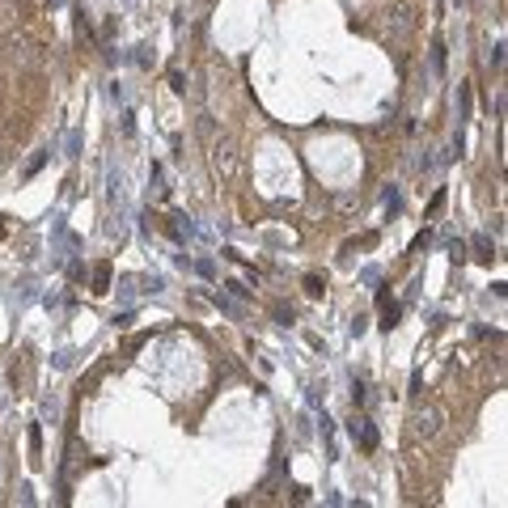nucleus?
Here are the masks:
<instances>
[{
	"label": "nucleus",
	"mask_w": 508,
	"mask_h": 508,
	"mask_svg": "<svg viewBox=\"0 0 508 508\" xmlns=\"http://www.w3.org/2000/svg\"><path fill=\"white\" fill-rule=\"evenodd\" d=\"M385 26H390L398 38L415 30V5H390V13H385Z\"/></svg>",
	"instance_id": "2"
},
{
	"label": "nucleus",
	"mask_w": 508,
	"mask_h": 508,
	"mask_svg": "<svg viewBox=\"0 0 508 508\" xmlns=\"http://www.w3.org/2000/svg\"><path fill=\"white\" fill-rule=\"evenodd\" d=\"M441 424H445V411L437 402H424L411 411V437H437Z\"/></svg>",
	"instance_id": "1"
},
{
	"label": "nucleus",
	"mask_w": 508,
	"mask_h": 508,
	"mask_svg": "<svg viewBox=\"0 0 508 508\" xmlns=\"http://www.w3.org/2000/svg\"><path fill=\"white\" fill-rule=\"evenodd\" d=\"M271 313H276V318H280V322H293V309H288V305H276Z\"/></svg>",
	"instance_id": "7"
},
{
	"label": "nucleus",
	"mask_w": 508,
	"mask_h": 508,
	"mask_svg": "<svg viewBox=\"0 0 508 508\" xmlns=\"http://www.w3.org/2000/svg\"><path fill=\"white\" fill-rule=\"evenodd\" d=\"M212 161H216V169H225V174H229V169H233V144H229V140H225V144H216Z\"/></svg>",
	"instance_id": "4"
},
{
	"label": "nucleus",
	"mask_w": 508,
	"mask_h": 508,
	"mask_svg": "<svg viewBox=\"0 0 508 508\" xmlns=\"http://www.w3.org/2000/svg\"><path fill=\"white\" fill-rule=\"evenodd\" d=\"M348 432H352V441H360V449H377V432H373L369 415H352Z\"/></svg>",
	"instance_id": "3"
},
{
	"label": "nucleus",
	"mask_w": 508,
	"mask_h": 508,
	"mask_svg": "<svg viewBox=\"0 0 508 508\" xmlns=\"http://www.w3.org/2000/svg\"><path fill=\"white\" fill-rule=\"evenodd\" d=\"M169 85H174V89L182 93V89H186V77H182V72H169Z\"/></svg>",
	"instance_id": "8"
},
{
	"label": "nucleus",
	"mask_w": 508,
	"mask_h": 508,
	"mask_svg": "<svg viewBox=\"0 0 508 508\" xmlns=\"http://www.w3.org/2000/svg\"><path fill=\"white\" fill-rule=\"evenodd\" d=\"M322 288H326L322 276H305V293H309V297H322Z\"/></svg>",
	"instance_id": "6"
},
{
	"label": "nucleus",
	"mask_w": 508,
	"mask_h": 508,
	"mask_svg": "<svg viewBox=\"0 0 508 508\" xmlns=\"http://www.w3.org/2000/svg\"><path fill=\"white\" fill-rule=\"evenodd\" d=\"M106 284H110V263H98L93 267V293H106Z\"/></svg>",
	"instance_id": "5"
}]
</instances>
